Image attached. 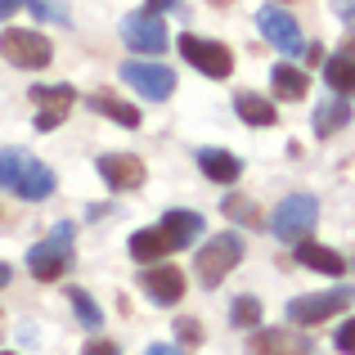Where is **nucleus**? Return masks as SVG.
<instances>
[{
  "label": "nucleus",
  "mask_w": 355,
  "mask_h": 355,
  "mask_svg": "<svg viewBox=\"0 0 355 355\" xmlns=\"http://www.w3.org/2000/svg\"><path fill=\"white\" fill-rule=\"evenodd\" d=\"M0 184L27 202H45L54 193V171L23 148H0Z\"/></svg>",
  "instance_id": "1"
},
{
  "label": "nucleus",
  "mask_w": 355,
  "mask_h": 355,
  "mask_svg": "<svg viewBox=\"0 0 355 355\" xmlns=\"http://www.w3.org/2000/svg\"><path fill=\"white\" fill-rule=\"evenodd\" d=\"M68 266H72V225L63 220V225H54L50 239H41L27 252V270H32L41 284H54V279H63Z\"/></svg>",
  "instance_id": "2"
},
{
  "label": "nucleus",
  "mask_w": 355,
  "mask_h": 355,
  "mask_svg": "<svg viewBox=\"0 0 355 355\" xmlns=\"http://www.w3.org/2000/svg\"><path fill=\"white\" fill-rule=\"evenodd\" d=\"M315 220H320V202H315L311 193H293V198H284L279 211L270 216V230L284 243H302L315 230Z\"/></svg>",
  "instance_id": "3"
},
{
  "label": "nucleus",
  "mask_w": 355,
  "mask_h": 355,
  "mask_svg": "<svg viewBox=\"0 0 355 355\" xmlns=\"http://www.w3.org/2000/svg\"><path fill=\"white\" fill-rule=\"evenodd\" d=\"M239 261H243V239L239 234H216V239L202 243V252H198V279L207 288H216V284H225V275Z\"/></svg>",
  "instance_id": "4"
},
{
  "label": "nucleus",
  "mask_w": 355,
  "mask_h": 355,
  "mask_svg": "<svg viewBox=\"0 0 355 355\" xmlns=\"http://www.w3.org/2000/svg\"><path fill=\"white\" fill-rule=\"evenodd\" d=\"M0 54H5L14 68H45V63L54 59V45L45 41L41 32H27V27H9L5 36H0Z\"/></svg>",
  "instance_id": "5"
},
{
  "label": "nucleus",
  "mask_w": 355,
  "mask_h": 355,
  "mask_svg": "<svg viewBox=\"0 0 355 355\" xmlns=\"http://www.w3.org/2000/svg\"><path fill=\"white\" fill-rule=\"evenodd\" d=\"M180 54L211 81H225L230 72H234V54L220 41H207V36H180Z\"/></svg>",
  "instance_id": "6"
},
{
  "label": "nucleus",
  "mask_w": 355,
  "mask_h": 355,
  "mask_svg": "<svg viewBox=\"0 0 355 355\" xmlns=\"http://www.w3.org/2000/svg\"><path fill=\"white\" fill-rule=\"evenodd\" d=\"M121 41L135 54H162L166 45H171V36H166V27H162V14L139 9V14H130L126 23H121Z\"/></svg>",
  "instance_id": "7"
},
{
  "label": "nucleus",
  "mask_w": 355,
  "mask_h": 355,
  "mask_svg": "<svg viewBox=\"0 0 355 355\" xmlns=\"http://www.w3.org/2000/svg\"><path fill=\"white\" fill-rule=\"evenodd\" d=\"M257 27H261V36H266L270 45H279L284 54H306V36H302L297 18L288 14L284 5H266L257 14Z\"/></svg>",
  "instance_id": "8"
},
{
  "label": "nucleus",
  "mask_w": 355,
  "mask_h": 355,
  "mask_svg": "<svg viewBox=\"0 0 355 355\" xmlns=\"http://www.w3.org/2000/svg\"><path fill=\"white\" fill-rule=\"evenodd\" d=\"M347 306H351L347 288H338V293H320V297H297V302H288V320L302 324V329H311V324H320V320H333V315L347 311Z\"/></svg>",
  "instance_id": "9"
},
{
  "label": "nucleus",
  "mask_w": 355,
  "mask_h": 355,
  "mask_svg": "<svg viewBox=\"0 0 355 355\" xmlns=\"http://www.w3.org/2000/svg\"><path fill=\"white\" fill-rule=\"evenodd\" d=\"M121 81H126V86H135L144 99H166L175 90L171 68H162V63H139V59L121 63Z\"/></svg>",
  "instance_id": "10"
},
{
  "label": "nucleus",
  "mask_w": 355,
  "mask_h": 355,
  "mask_svg": "<svg viewBox=\"0 0 355 355\" xmlns=\"http://www.w3.org/2000/svg\"><path fill=\"white\" fill-rule=\"evenodd\" d=\"M99 175H104V184L108 189H117V193H130V189H139L144 184V162L139 157H130V153H104L99 157Z\"/></svg>",
  "instance_id": "11"
},
{
  "label": "nucleus",
  "mask_w": 355,
  "mask_h": 355,
  "mask_svg": "<svg viewBox=\"0 0 355 355\" xmlns=\"http://www.w3.org/2000/svg\"><path fill=\"white\" fill-rule=\"evenodd\" d=\"M139 288L148 293L153 306H175L184 297V275L175 266H148L144 279H139Z\"/></svg>",
  "instance_id": "12"
},
{
  "label": "nucleus",
  "mask_w": 355,
  "mask_h": 355,
  "mask_svg": "<svg viewBox=\"0 0 355 355\" xmlns=\"http://www.w3.org/2000/svg\"><path fill=\"white\" fill-rule=\"evenodd\" d=\"M32 99L41 104L36 130H54L63 117H68V108L77 104V90H72V86H32Z\"/></svg>",
  "instance_id": "13"
},
{
  "label": "nucleus",
  "mask_w": 355,
  "mask_h": 355,
  "mask_svg": "<svg viewBox=\"0 0 355 355\" xmlns=\"http://www.w3.org/2000/svg\"><path fill=\"white\" fill-rule=\"evenodd\" d=\"M175 252V243L166 239V230L157 225V230H139L135 239H130V257L135 261H144V266H157L162 257H171Z\"/></svg>",
  "instance_id": "14"
},
{
  "label": "nucleus",
  "mask_w": 355,
  "mask_h": 355,
  "mask_svg": "<svg viewBox=\"0 0 355 355\" xmlns=\"http://www.w3.org/2000/svg\"><path fill=\"white\" fill-rule=\"evenodd\" d=\"M297 261H302L306 270H320V275H333V279L347 275V261H342L333 248H324V243H306L302 239L297 243Z\"/></svg>",
  "instance_id": "15"
},
{
  "label": "nucleus",
  "mask_w": 355,
  "mask_h": 355,
  "mask_svg": "<svg viewBox=\"0 0 355 355\" xmlns=\"http://www.w3.org/2000/svg\"><path fill=\"white\" fill-rule=\"evenodd\" d=\"M198 166L207 171V180H216V184H234L243 175L239 157L225 153V148H198Z\"/></svg>",
  "instance_id": "16"
},
{
  "label": "nucleus",
  "mask_w": 355,
  "mask_h": 355,
  "mask_svg": "<svg viewBox=\"0 0 355 355\" xmlns=\"http://www.w3.org/2000/svg\"><path fill=\"white\" fill-rule=\"evenodd\" d=\"M162 230H166V239H171L175 248H184V243H193V239L202 234V216H198V211L175 207V211H166V216H162Z\"/></svg>",
  "instance_id": "17"
},
{
  "label": "nucleus",
  "mask_w": 355,
  "mask_h": 355,
  "mask_svg": "<svg viewBox=\"0 0 355 355\" xmlns=\"http://www.w3.org/2000/svg\"><path fill=\"white\" fill-rule=\"evenodd\" d=\"M270 86H275L279 99H306V90H311V77H306L302 68H293V63H279L275 72H270Z\"/></svg>",
  "instance_id": "18"
},
{
  "label": "nucleus",
  "mask_w": 355,
  "mask_h": 355,
  "mask_svg": "<svg viewBox=\"0 0 355 355\" xmlns=\"http://www.w3.org/2000/svg\"><path fill=\"white\" fill-rule=\"evenodd\" d=\"M234 113L248 121V126H275L279 121V108L270 104V99L252 95V90H243V95H234Z\"/></svg>",
  "instance_id": "19"
},
{
  "label": "nucleus",
  "mask_w": 355,
  "mask_h": 355,
  "mask_svg": "<svg viewBox=\"0 0 355 355\" xmlns=\"http://www.w3.org/2000/svg\"><path fill=\"white\" fill-rule=\"evenodd\" d=\"M351 121V104L347 99H324L320 108H315V135H333V130H342Z\"/></svg>",
  "instance_id": "20"
},
{
  "label": "nucleus",
  "mask_w": 355,
  "mask_h": 355,
  "mask_svg": "<svg viewBox=\"0 0 355 355\" xmlns=\"http://www.w3.org/2000/svg\"><path fill=\"white\" fill-rule=\"evenodd\" d=\"M324 81H329L338 95H355V54H333L324 63Z\"/></svg>",
  "instance_id": "21"
},
{
  "label": "nucleus",
  "mask_w": 355,
  "mask_h": 355,
  "mask_svg": "<svg viewBox=\"0 0 355 355\" xmlns=\"http://www.w3.org/2000/svg\"><path fill=\"white\" fill-rule=\"evenodd\" d=\"M257 355H311V347L293 333H257Z\"/></svg>",
  "instance_id": "22"
},
{
  "label": "nucleus",
  "mask_w": 355,
  "mask_h": 355,
  "mask_svg": "<svg viewBox=\"0 0 355 355\" xmlns=\"http://www.w3.org/2000/svg\"><path fill=\"white\" fill-rule=\"evenodd\" d=\"M90 108H95V113H104L108 121H117V126H126V130L139 126V113L130 104H121V99H113V95H90Z\"/></svg>",
  "instance_id": "23"
},
{
  "label": "nucleus",
  "mask_w": 355,
  "mask_h": 355,
  "mask_svg": "<svg viewBox=\"0 0 355 355\" xmlns=\"http://www.w3.org/2000/svg\"><path fill=\"white\" fill-rule=\"evenodd\" d=\"M230 320H234V329H261V302L257 297H239L230 306Z\"/></svg>",
  "instance_id": "24"
},
{
  "label": "nucleus",
  "mask_w": 355,
  "mask_h": 355,
  "mask_svg": "<svg viewBox=\"0 0 355 355\" xmlns=\"http://www.w3.org/2000/svg\"><path fill=\"white\" fill-rule=\"evenodd\" d=\"M68 302H72V311H77V320L86 324V329H99V306L90 302L86 288H68Z\"/></svg>",
  "instance_id": "25"
},
{
  "label": "nucleus",
  "mask_w": 355,
  "mask_h": 355,
  "mask_svg": "<svg viewBox=\"0 0 355 355\" xmlns=\"http://www.w3.org/2000/svg\"><path fill=\"white\" fill-rule=\"evenodd\" d=\"M23 5L32 9L36 18H45V23H63V27L72 23V14H68V5H63V0H23Z\"/></svg>",
  "instance_id": "26"
},
{
  "label": "nucleus",
  "mask_w": 355,
  "mask_h": 355,
  "mask_svg": "<svg viewBox=\"0 0 355 355\" xmlns=\"http://www.w3.org/2000/svg\"><path fill=\"white\" fill-rule=\"evenodd\" d=\"M333 347H338L342 355H355V320H347L338 329V338H333Z\"/></svg>",
  "instance_id": "27"
},
{
  "label": "nucleus",
  "mask_w": 355,
  "mask_h": 355,
  "mask_svg": "<svg viewBox=\"0 0 355 355\" xmlns=\"http://www.w3.org/2000/svg\"><path fill=\"white\" fill-rule=\"evenodd\" d=\"M225 216H234V220H252V216H257V207H252L248 198H225Z\"/></svg>",
  "instance_id": "28"
},
{
  "label": "nucleus",
  "mask_w": 355,
  "mask_h": 355,
  "mask_svg": "<svg viewBox=\"0 0 355 355\" xmlns=\"http://www.w3.org/2000/svg\"><path fill=\"white\" fill-rule=\"evenodd\" d=\"M175 329H180V342H184V347H198V342H202V329H198V320H180Z\"/></svg>",
  "instance_id": "29"
},
{
  "label": "nucleus",
  "mask_w": 355,
  "mask_h": 355,
  "mask_svg": "<svg viewBox=\"0 0 355 355\" xmlns=\"http://www.w3.org/2000/svg\"><path fill=\"white\" fill-rule=\"evenodd\" d=\"M81 355H121V351H117V342H108V338H90Z\"/></svg>",
  "instance_id": "30"
},
{
  "label": "nucleus",
  "mask_w": 355,
  "mask_h": 355,
  "mask_svg": "<svg viewBox=\"0 0 355 355\" xmlns=\"http://www.w3.org/2000/svg\"><path fill=\"white\" fill-rule=\"evenodd\" d=\"M144 355H180V347H171V342H153Z\"/></svg>",
  "instance_id": "31"
},
{
  "label": "nucleus",
  "mask_w": 355,
  "mask_h": 355,
  "mask_svg": "<svg viewBox=\"0 0 355 355\" xmlns=\"http://www.w3.org/2000/svg\"><path fill=\"white\" fill-rule=\"evenodd\" d=\"M148 9H153V14H166V9H175V0H148Z\"/></svg>",
  "instance_id": "32"
},
{
  "label": "nucleus",
  "mask_w": 355,
  "mask_h": 355,
  "mask_svg": "<svg viewBox=\"0 0 355 355\" xmlns=\"http://www.w3.org/2000/svg\"><path fill=\"white\" fill-rule=\"evenodd\" d=\"M18 5H23V0H0V18H9V14H14Z\"/></svg>",
  "instance_id": "33"
},
{
  "label": "nucleus",
  "mask_w": 355,
  "mask_h": 355,
  "mask_svg": "<svg viewBox=\"0 0 355 355\" xmlns=\"http://www.w3.org/2000/svg\"><path fill=\"white\" fill-rule=\"evenodd\" d=\"M338 14H342V18H355V5H342V9H338Z\"/></svg>",
  "instance_id": "34"
},
{
  "label": "nucleus",
  "mask_w": 355,
  "mask_h": 355,
  "mask_svg": "<svg viewBox=\"0 0 355 355\" xmlns=\"http://www.w3.org/2000/svg\"><path fill=\"white\" fill-rule=\"evenodd\" d=\"M9 284V266H0V288H5Z\"/></svg>",
  "instance_id": "35"
},
{
  "label": "nucleus",
  "mask_w": 355,
  "mask_h": 355,
  "mask_svg": "<svg viewBox=\"0 0 355 355\" xmlns=\"http://www.w3.org/2000/svg\"><path fill=\"white\" fill-rule=\"evenodd\" d=\"M211 5H220V9H225V5H234V0H211Z\"/></svg>",
  "instance_id": "36"
},
{
  "label": "nucleus",
  "mask_w": 355,
  "mask_h": 355,
  "mask_svg": "<svg viewBox=\"0 0 355 355\" xmlns=\"http://www.w3.org/2000/svg\"><path fill=\"white\" fill-rule=\"evenodd\" d=\"M347 54H355V36H351V45H347Z\"/></svg>",
  "instance_id": "37"
},
{
  "label": "nucleus",
  "mask_w": 355,
  "mask_h": 355,
  "mask_svg": "<svg viewBox=\"0 0 355 355\" xmlns=\"http://www.w3.org/2000/svg\"><path fill=\"white\" fill-rule=\"evenodd\" d=\"M0 355H14V351H0Z\"/></svg>",
  "instance_id": "38"
}]
</instances>
